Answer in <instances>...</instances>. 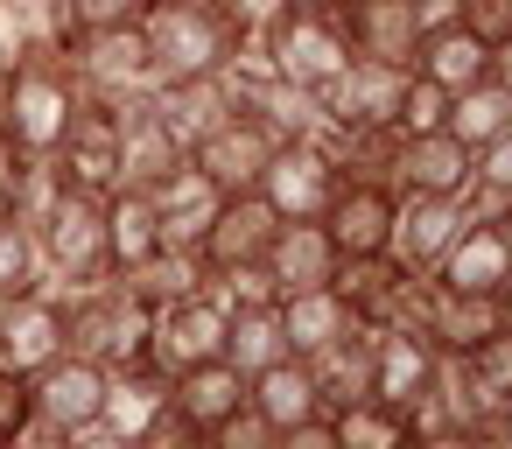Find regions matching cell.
<instances>
[{
    "instance_id": "13",
    "label": "cell",
    "mask_w": 512,
    "mask_h": 449,
    "mask_svg": "<svg viewBox=\"0 0 512 449\" xmlns=\"http://www.w3.org/2000/svg\"><path fill=\"white\" fill-rule=\"evenodd\" d=\"M99 407H106V365H92V358H78V351L50 358V365L29 379V414L50 421V428H64V435L92 428Z\"/></svg>"
},
{
    "instance_id": "30",
    "label": "cell",
    "mask_w": 512,
    "mask_h": 449,
    "mask_svg": "<svg viewBox=\"0 0 512 449\" xmlns=\"http://www.w3.org/2000/svg\"><path fill=\"white\" fill-rule=\"evenodd\" d=\"M274 358H288L281 302H239V309H225V365H239V372L253 379V372H267Z\"/></svg>"
},
{
    "instance_id": "39",
    "label": "cell",
    "mask_w": 512,
    "mask_h": 449,
    "mask_svg": "<svg viewBox=\"0 0 512 449\" xmlns=\"http://www.w3.org/2000/svg\"><path fill=\"white\" fill-rule=\"evenodd\" d=\"M134 449H211V435L176 407V400H162L148 421H141V435H134Z\"/></svg>"
},
{
    "instance_id": "28",
    "label": "cell",
    "mask_w": 512,
    "mask_h": 449,
    "mask_svg": "<svg viewBox=\"0 0 512 449\" xmlns=\"http://www.w3.org/2000/svg\"><path fill=\"white\" fill-rule=\"evenodd\" d=\"M281 330H288L295 358H316L323 344H337L344 330H358V316L344 309L337 288H295V295H281Z\"/></svg>"
},
{
    "instance_id": "48",
    "label": "cell",
    "mask_w": 512,
    "mask_h": 449,
    "mask_svg": "<svg viewBox=\"0 0 512 449\" xmlns=\"http://www.w3.org/2000/svg\"><path fill=\"white\" fill-rule=\"evenodd\" d=\"M22 162H29V155H22L8 134H0V211H8V197H15V176H22Z\"/></svg>"
},
{
    "instance_id": "52",
    "label": "cell",
    "mask_w": 512,
    "mask_h": 449,
    "mask_svg": "<svg viewBox=\"0 0 512 449\" xmlns=\"http://www.w3.org/2000/svg\"><path fill=\"white\" fill-rule=\"evenodd\" d=\"M316 8H330V15H344V8H351V0H316Z\"/></svg>"
},
{
    "instance_id": "15",
    "label": "cell",
    "mask_w": 512,
    "mask_h": 449,
    "mask_svg": "<svg viewBox=\"0 0 512 449\" xmlns=\"http://www.w3.org/2000/svg\"><path fill=\"white\" fill-rule=\"evenodd\" d=\"M365 330H372V393L393 400V407H414L435 386L442 351L421 330H407V323H365Z\"/></svg>"
},
{
    "instance_id": "26",
    "label": "cell",
    "mask_w": 512,
    "mask_h": 449,
    "mask_svg": "<svg viewBox=\"0 0 512 449\" xmlns=\"http://www.w3.org/2000/svg\"><path fill=\"white\" fill-rule=\"evenodd\" d=\"M169 400L211 435L218 421H232L239 407H246V372L239 365H225V358H204V365H190V372H176L169 379Z\"/></svg>"
},
{
    "instance_id": "31",
    "label": "cell",
    "mask_w": 512,
    "mask_h": 449,
    "mask_svg": "<svg viewBox=\"0 0 512 449\" xmlns=\"http://www.w3.org/2000/svg\"><path fill=\"white\" fill-rule=\"evenodd\" d=\"M162 400H169V372H162L155 358H134V365H113V372H106V407H99V421L120 428V435H141V421H148Z\"/></svg>"
},
{
    "instance_id": "47",
    "label": "cell",
    "mask_w": 512,
    "mask_h": 449,
    "mask_svg": "<svg viewBox=\"0 0 512 449\" xmlns=\"http://www.w3.org/2000/svg\"><path fill=\"white\" fill-rule=\"evenodd\" d=\"M71 449H134V435H120V428L92 421V428H78V435H71Z\"/></svg>"
},
{
    "instance_id": "18",
    "label": "cell",
    "mask_w": 512,
    "mask_h": 449,
    "mask_svg": "<svg viewBox=\"0 0 512 449\" xmlns=\"http://www.w3.org/2000/svg\"><path fill=\"white\" fill-rule=\"evenodd\" d=\"M477 176V155L449 134H407L393 148V190H421V197H463V183Z\"/></svg>"
},
{
    "instance_id": "4",
    "label": "cell",
    "mask_w": 512,
    "mask_h": 449,
    "mask_svg": "<svg viewBox=\"0 0 512 449\" xmlns=\"http://www.w3.org/2000/svg\"><path fill=\"white\" fill-rule=\"evenodd\" d=\"M337 183H344V169L330 162V148L316 134H302V141H274V155H267V169H260L253 190L267 197V211L281 225H316L330 211Z\"/></svg>"
},
{
    "instance_id": "9",
    "label": "cell",
    "mask_w": 512,
    "mask_h": 449,
    "mask_svg": "<svg viewBox=\"0 0 512 449\" xmlns=\"http://www.w3.org/2000/svg\"><path fill=\"white\" fill-rule=\"evenodd\" d=\"M50 358H64V288L57 281H36L29 295H8L0 302V365L36 379Z\"/></svg>"
},
{
    "instance_id": "44",
    "label": "cell",
    "mask_w": 512,
    "mask_h": 449,
    "mask_svg": "<svg viewBox=\"0 0 512 449\" xmlns=\"http://www.w3.org/2000/svg\"><path fill=\"white\" fill-rule=\"evenodd\" d=\"M225 8H232V22H239L246 36H260V29H267V22L288 8V0H225Z\"/></svg>"
},
{
    "instance_id": "33",
    "label": "cell",
    "mask_w": 512,
    "mask_h": 449,
    "mask_svg": "<svg viewBox=\"0 0 512 449\" xmlns=\"http://www.w3.org/2000/svg\"><path fill=\"white\" fill-rule=\"evenodd\" d=\"M442 134H449V141H463L470 155H484L498 134H512V92H498L491 78H484V85H470V92H456V99H449Z\"/></svg>"
},
{
    "instance_id": "25",
    "label": "cell",
    "mask_w": 512,
    "mask_h": 449,
    "mask_svg": "<svg viewBox=\"0 0 512 449\" xmlns=\"http://www.w3.org/2000/svg\"><path fill=\"white\" fill-rule=\"evenodd\" d=\"M169 239H162V218H155V197L148 190H113L106 197V274H127L141 260H155Z\"/></svg>"
},
{
    "instance_id": "37",
    "label": "cell",
    "mask_w": 512,
    "mask_h": 449,
    "mask_svg": "<svg viewBox=\"0 0 512 449\" xmlns=\"http://www.w3.org/2000/svg\"><path fill=\"white\" fill-rule=\"evenodd\" d=\"M43 281V246H36V232L15 218V211H0V302L8 295H29Z\"/></svg>"
},
{
    "instance_id": "24",
    "label": "cell",
    "mask_w": 512,
    "mask_h": 449,
    "mask_svg": "<svg viewBox=\"0 0 512 449\" xmlns=\"http://www.w3.org/2000/svg\"><path fill=\"white\" fill-rule=\"evenodd\" d=\"M246 407L281 435V428H295V421H309V414H330L323 407V393H316V372H309V358H274L267 372H253L246 379Z\"/></svg>"
},
{
    "instance_id": "36",
    "label": "cell",
    "mask_w": 512,
    "mask_h": 449,
    "mask_svg": "<svg viewBox=\"0 0 512 449\" xmlns=\"http://www.w3.org/2000/svg\"><path fill=\"white\" fill-rule=\"evenodd\" d=\"M64 190H71V183H64V169H57V155H29V162H22V176H15L8 211H15L29 232H43V225H50V211L64 204Z\"/></svg>"
},
{
    "instance_id": "17",
    "label": "cell",
    "mask_w": 512,
    "mask_h": 449,
    "mask_svg": "<svg viewBox=\"0 0 512 449\" xmlns=\"http://www.w3.org/2000/svg\"><path fill=\"white\" fill-rule=\"evenodd\" d=\"M456 232H463V204H456V197L400 190V204H393V246H386V253H393L407 274H428Z\"/></svg>"
},
{
    "instance_id": "51",
    "label": "cell",
    "mask_w": 512,
    "mask_h": 449,
    "mask_svg": "<svg viewBox=\"0 0 512 449\" xmlns=\"http://www.w3.org/2000/svg\"><path fill=\"white\" fill-rule=\"evenodd\" d=\"M498 316H505V323H512V281H505V288H498Z\"/></svg>"
},
{
    "instance_id": "53",
    "label": "cell",
    "mask_w": 512,
    "mask_h": 449,
    "mask_svg": "<svg viewBox=\"0 0 512 449\" xmlns=\"http://www.w3.org/2000/svg\"><path fill=\"white\" fill-rule=\"evenodd\" d=\"M498 232H505V246H512V211H505V218H498Z\"/></svg>"
},
{
    "instance_id": "14",
    "label": "cell",
    "mask_w": 512,
    "mask_h": 449,
    "mask_svg": "<svg viewBox=\"0 0 512 449\" xmlns=\"http://www.w3.org/2000/svg\"><path fill=\"white\" fill-rule=\"evenodd\" d=\"M232 113H239V106H232L225 71H204V78H155V120H162V134H169L183 155H190L204 134H218Z\"/></svg>"
},
{
    "instance_id": "6",
    "label": "cell",
    "mask_w": 512,
    "mask_h": 449,
    "mask_svg": "<svg viewBox=\"0 0 512 449\" xmlns=\"http://www.w3.org/2000/svg\"><path fill=\"white\" fill-rule=\"evenodd\" d=\"M400 323L421 330L442 358H463V351H477L491 330H505L498 295H456V288H442V281H428V274L407 281V309H400Z\"/></svg>"
},
{
    "instance_id": "5",
    "label": "cell",
    "mask_w": 512,
    "mask_h": 449,
    "mask_svg": "<svg viewBox=\"0 0 512 449\" xmlns=\"http://www.w3.org/2000/svg\"><path fill=\"white\" fill-rule=\"evenodd\" d=\"M36 246H43V274H57V288L106 281V197L64 190V204L50 211V225L36 232Z\"/></svg>"
},
{
    "instance_id": "16",
    "label": "cell",
    "mask_w": 512,
    "mask_h": 449,
    "mask_svg": "<svg viewBox=\"0 0 512 449\" xmlns=\"http://www.w3.org/2000/svg\"><path fill=\"white\" fill-rule=\"evenodd\" d=\"M267 155H274V134H267L253 113H232L218 134H204V141L190 148V162H197L225 197L253 190V183H260V169H267Z\"/></svg>"
},
{
    "instance_id": "45",
    "label": "cell",
    "mask_w": 512,
    "mask_h": 449,
    "mask_svg": "<svg viewBox=\"0 0 512 449\" xmlns=\"http://www.w3.org/2000/svg\"><path fill=\"white\" fill-rule=\"evenodd\" d=\"M477 176H491V183H505V190H512V134H498V141L477 155Z\"/></svg>"
},
{
    "instance_id": "2",
    "label": "cell",
    "mask_w": 512,
    "mask_h": 449,
    "mask_svg": "<svg viewBox=\"0 0 512 449\" xmlns=\"http://www.w3.org/2000/svg\"><path fill=\"white\" fill-rule=\"evenodd\" d=\"M148 330H155V309L127 288V281H92V288H64V351L92 358V365H134L148 358Z\"/></svg>"
},
{
    "instance_id": "27",
    "label": "cell",
    "mask_w": 512,
    "mask_h": 449,
    "mask_svg": "<svg viewBox=\"0 0 512 449\" xmlns=\"http://www.w3.org/2000/svg\"><path fill=\"white\" fill-rule=\"evenodd\" d=\"M267 274H274L281 295H295V288H330V274H337L330 232H323V225H281L274 246H267Z\"/></svg>"
},
{
    "instance_id": "35",
    "label": "cell",
    "mask_w": 512,
    "mask_h": 449,
    "mask_svg": "<svg viewBox=\"0 0 512 449\" xmlns=\"http://www.w3.org/2000/svg\"><path fill=\"white\" fill-rule=\"evenodd\" d=\"M134 15H141V0H43V36L64 50L85 29H113V22H134Z\"/></svg>"
},
{
    "instance_id": "49",
    "label": "cell",
    "mask_w": 512,
    "mask_h": 449,
    "mask_svg": "<svg viewBox=\"0 0 512 449\" xmlns=\"http://www.w3.org/2000/svg\"><path fill=\"white\" fill-rule=\"evenodd\" d=\"M484 78H491L498 92H512V36H498V43H491V64H484Z\"/></svg>"
},
{
    "instance_id": "43",
    "label": "cell",
    "mask_w": 512,
    "mask_h": 449,
    "mask_svg": "<svg viewBox=\"0 0 512 449\" xmlns=\"http://www.w3.org/2000/svg\"><path fill=\"white\" fill-rule=\"evenodd\" d=\"M274 449H337V428H330V414H309V421L281 428V435H274Z\"/></svg>"
},
{
    "instance_id": "20",
    "label": "cell",
    "mask_w": 512,
    "mask_h": 449,
    "mask_svg": "<svg viewBox=\"0 0 512 449\" xmlns=\"http://www.w3.org/2000/svg\"><path fill=\"white\" fill-rule=\"evenodd\" d=\"M407 281H414V274H407L393 253H358V260H337V274H330V288L344 295V309H351L358 323H400Z\"/></svg>"
},
{
    "instance_id": "40",
    "label": "cell",
    "mask_w": 512,
    "mask_h": 449,
    "mask_svg": "<svg viewBox=\"0 0 512 449\" xmlns=\"http://www.w3.org/2000/svg\"><path fill=\"white\" fill-rule=\"evenodd\" d=\"M463 365H470V372H477V386L505 407V400H512V323H505V330H491L477 351H463Z\"/></svg>"
},
{
    "instance_id": "38",
    "label": "cell",
    "mask_w": 512,
    "mask_h": 449,
    "mask_svg": "<svg viewBox=\"0 0 512 449\" xmlns=\"http://www.w3.org/2000/svg\"><path fill=\"white\" fill-rule=\"evenodd\" d=\"M449 99H456V92H442V85H428V78H407V99H400L393 134H400V141H407V134H442Z\"/></svg>"
},
{
    "instance_id": "54",
    "label": "cell",
    "mask_w": 512,
    "mask_h": 449,
    "mask_svg": "<svg viewBox=\"0 0 512 449\" xmlns=\"http://www.w3.org/2000/svg\"><path fill=\"white\" fill-rule=\"evenodd\" d=\"M0 85H8V64H0Z\"/></svg>"
},
{
    "instance_id": "42",
    "label": "cell",
    "mask_w": 512,
    "mask_h": 449,
    "mask_svg": "<svg viewBox=\"0 0 512 449\" xmlns=\"http://www.w3.org/2000/svg\"><path fill=\"white\" fill-rule=\"evenodd\" d=\"M22 421H29V379L0 365V449L22 435Z\"/></svg>"
},
{
    "instance_id": "21",
    "label": "cell",
    "mask_w": 512,
    "mask_h": 449,
    "mask_svg": "<svg viewBox=\"0 0 512 449\" xmlns=\"http://www.w3.org/2000/svg\"><path fill=\"white\" fill-rule=\"evenodd\" d=\"M344 36H351V57L407 64L414 43H421V0H351V8H344Z\"/></svg>"
},
{
    "instance_id": "46",
    "label": "cell",
    "mask_w": 512,
    "mask_h": 449,
    "mask_svg": "<svg viewBox=\"0 0 512 449\" xmlns=\"http://www.w3.org/2000/svg\"><path fill=\"white\" fill-rule=\"evenodd\" d=\"M421 449H505V442H498V428H449V435H435Z\"/></svg>"
},
{
    "instance_id": "50",
    "label": "cell",
    "mask_w": 512,
    "mask_h": 449,
    "mask_svg": "<svg viewBox=\"0 0 512 449\" xmlns=\"http://www.w3.org/2000/svg\"><path fill=\"white\" fill-rule=\"evenodd\" d=\"M491 428H498V442H505V449H512V400H505V407H498V421H491Z\"/></svg>"
},
{
    "instance_id": "41",
    "label": "cell",
    "mask_w": 512,
    "mask_h": 449,
    "mask_svg": "<svg viewBox=\"0 0 512 449\" xmlns=\"http://www.w3.org/2000/svg\"><path fill=\"white\" fill-rule=\"evenodd\" d=\"M211 449H274V428H267L253 407H239L232 421H218V428H211Z\"/></svg>"
},
{
    "instance_id": "7",
    "label": "cell",
    "mask_w": 512,
    "mask_h": 449,
    "mask_svg": "<svg viewBox=\"0 0 512 449\" xmlns=\"http://www.w3.org/2000/svg\"><path fill=\"white\" fill-rule=\"evenodd\" d=\"M57 169H64L71 190H92V197H113V190H120V120H113V106H106L99 92H85V85H78L71 127H64V141H57Z\"/></svg>"
},
{
    "instance_id": "12",
    "label": "cell",
    "mask_w": 512,
    "mask_h": 449,
    "mask_svg": "<svg viewBox=\"0 0 512 449\" xmlns=\"http://www.w3.org/2000/svg\"><path fill=\"white\" fill-rule=\"evenodd\" d=\"M274 232H281V218L267 211V197H260V190H239V197H225V204L211 211V225H204V239H197V260H204V274L267 267Z\"/></svg>"
},
{
    "instance_id": "10",
    "label": "cell",
    "mask_w": 512,
    "mask_h": 449,
    "mask_svg": "<svg viewBox=\"0 0 512 449\" xmlns=\"http://www.w3.org/2000/svg\"><path fill=\"white\" fill-rule=\"evenodd\" d=\"M64 64L85 92H134V85H155V57H148V36L141 22H113V29H85L78 43H64Z\"/></svg>"
},
{
    "instance_id": "32",
    "label": "cell",
    "mask_w": 512,
    "mask_h": 449,
    "mask_svg": "<svg viewBox=\"0 0 512 449\" xmlns=\"http://www.w3.org/2000/svg\"><path fill=\"white\" fill-rule=\"evenodd\" d=\"M309 372H316L323 407H344V400L372 393V330H365V323H358V330H344L337 344H323V351L309 358Z\"/></svg>"
},
{
    "instance_id": "34",
    "label": "cell",
    "mask_w": 512,
    "mask_h": 449,
    "mask_svg": "<svg viewBox=\"0 0 512 449\" xmlns=\"http://www.w3.org/2000/svg\"><path fill=\"white\" fill-rule=\"evenodd\" d=\"M113 281H127L148 309H162V302L204 288V260H197V246H162L155 260H141V267H127V274H113Z\"/></svg>"
},
{
    "instance_id": "22",
    "label": "cell",
    "mask_w": 512,
    "mask_h": 449,
    "mask_svg": "<svg viewBox=\"0 0 512 449\" xmlns=\"http://www.w3.org/2000/svg\"><path fill=\"white\" fill-rule=\"evenodd\" d=\"M484 64H491V43L470 36L463 22H435V29H421V43H414V57H407V71L428 78V85H442V92H470V85H484Z\"/></svg>"
},
{
    "instance_id": "19",
    "label": "cell",
    "mask_w": 512,
    "mask_h": 449,
    "mask_svg": "<svg viewBox=\"0 0 512 449\" xmlns=\"http://www.w3.org/2000/svg\"><path fill=\"white\" fill-rule=\"evenodd\" d=\"M428 281H442V288H456V295H498V288L512 281V246H505V232H498V225H463V232L442 246V260L428 267Z\"/></svg>"
},
{
    "instance_id": "29",
    "label": "cell",
    "mask_w": 512,
    "mask_h": 449,
    "mask_svg": "<svg viewBox=\"0 0 512 449\" xmlns=\"http://www.w3.org/2000/svg\"><path fill=\"white\" fill-rule=\"evenodd\" d=\"M330 428H337V449H421L407 407H393L379 393H358V400L330 407Z\"/></svg>"
},
{
    "instance_id": "11",
    "label": "cell",
    "mask_w": 512,
    "mask_h": 449,
    "mask_svg": "<svg viewBox=\"0 0 512 449\" xmlns=\"http://www.w3.org/2000/svg\"><path fill=\"white\" fill-rule=\"evenodd\" d=\"M393 204H400V190H393V183H379V176H344V183H337V197H330V211H323L316 225L330 232L337 260L386 253V246H393Z\"/></svg>"
},
{
    "instance_id": "23",
    "label": "cell",
    "mask_w": 512,
    "mask_h": 449,
    "mask_svg": "<svg viewBox=\"0 0 512 449\" xmlns=\"http://www.w3.org/2000/svg\"><path fill=\"white\" fill-rule=\"evenodd\" d=\"M148 197H155V218H162V239H169V246H197V239H204V225H211V211L225 204V190H218L190 155H183V162L148 190Z\"/></svg>"
},
{
    "instance_id": "3",
    "label": "cell",
    "mask_w": 512,
    "mask_h": 449,
    "mask_svg": "<svg viewBox=\"0 0 512 449\" xmlns=\"http://www.w3.org/2000/svg\"><path fill=\"white\" fill-rule=\"evenodd\" d=\"M260 43V57H267V71L274 78H288L295 92H323L344 64H351V36H344V15H330V8H316V0H288V8L253 36Z\"/></svg>"
},
{
    "instance_id": "1",
    "label": "cell",
    "mask_w": 512,
    "mask_h": 449,
    "mask_svg": "<svg viewBox=\"0 0 512 449\" xmlns=\"http://www.w3.org/2000/svg\"><path fill=\"white\" fill-rule=\"evenodd\" d=\"M141 36L155 57V78H204L225 71L246 43V29L232 22L225 0H141Z\"/></svg>"
},
{
    "instance_id": "8",
    "label": "cell",
    "mask_w": 512,
    "mask_h": 449,
    "mask_svg": "<svg viewBox=\"0 0 512 449\" xmlns=\"http://www.w3.org/2000/svg\"><path fill=\"white\" fill-rule=\"evenodd\" d=\"M148 358L169 379L190 372V365H204V358H225V302L211 288H190V295L162 302L155 309V330H148Z\"/></svg>"
}]
</instances>
